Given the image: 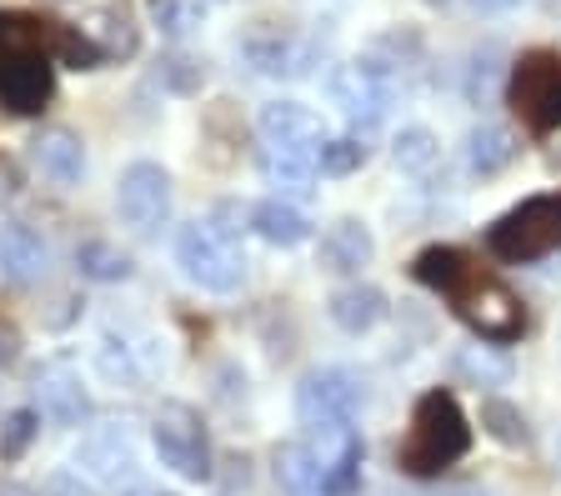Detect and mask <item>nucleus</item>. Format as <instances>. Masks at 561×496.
Returning a JSON list of instances; mask_svg holds the SVG:
<instances>
[{
    "mask_svg": "<svg viewBox=\"0 0 561 496\" xmlns=\"http://www.w3.org/2000/svg\"><path fill=\"white\" fill-rule=\"evenodd\" d=\"M411 276H416L426 291L446 296V301H451V311L467 321L471 331H477L481 342H491V346L522 342V331H526L522 296H516L512 286L502 281V276L481 272L467 251H456V246H426L416 261H411Z\"/></svg>",
    "mask_w": 561,
    "mask_h": 496,
    "instance_id": "1",
    "label": "nucleus"
},
{
    "mask_svg": "<svg viewBox=\"0 0 561 496\" xmlns=\"http://www.w3.org/2000/svg\"><path fill=\"white\" fill-rule=\"evenodd\" d=\"M56 91V21L0 11V106L35 116Z\"/></svg>",
    "mask_w": 561,
    "mask_h": 496,
    "instance_id": "2",
    "label": "nucleus"
},
{
    "mask_svg": "<svg viewBox=\"0 0 561 496\" xmlns=\"http://www.w3.org/2000/svg\"><path fill=\"white\" fill-rule=\"evenodd\" d=\"M471 451V422L451 391H426L411 406V426L397 447V466L407 476H442Z\"/></svg>",
    "mask_w": 561,
    "mask_h": 496,
    "instance_id": "3",
    "label": "nucleus"
},
{
    "mask_svg": "<svg viewBox=\"0 0 561 496\" xmlns=\"http://www.w3.org/2000/svg\"><path fill=\"white\" fill-rule=\"evenodd\" d=\"M175 266L186 276L196 291L206 296H231L245 286V272H251V261H245L241 241H236L231 226L221 221H191L175 231Z\"/></svg>",
    "mask_w": 561,
    "mask_h": 496,
    "instance_id": "4",
    "label": "nucleus"
},
{
    "mask_svg": "<svg viewBox=\"0 0 561 496\" xmlns=\"http://www.w3.org/2000/svg\"><path fill=\"white\" fill-rule=\"evenodd\" d=\"M486 251L506 266H531L561 251V191H541L516 201L486 226Z\"/></svg>",
    "mask_w": 561,
    "mask_h": 496,
    "instance_id": "5",
    "label": "nucleus"
},
{
    "mask_svg": "<svg viewBox=\"0 0 561 496\" xmlns=\"http://www.w3.org/2000/svg\"><path fill=\"white\" fill-rule=\"evenodd\" d=\"M362 402H366V387L346 367H311L296 381V422L311 437H341V431H351V422L362 416Z\"/></svg>",
    "mask_w": 561,
    "mask_h": 496,
    "instance_id": "6",
    "label": "nucleus"
},
{
    "mask_svg": "<svg viewBox=\"0 0 561 496\" xmlns=\"http://www.w3.org/2000/svg\"><path fill=\"white\" fill-rule=\"evenodd\" d=\"M327 95L356 130H371L397 106V71L376 56H356L327 76Z\"/></svg>",
    "mask_w": 561,
    "mask_h": 496,
    "instance_id": "7",
    "label": "nucleus"
},
{
    "mask_svg": "<svg viewBox=\"0 0 561 496\" xmlns=\"http://www.w3.org/2000/svg\"><path fill=\"white\" fill-rule=\"evenodd\" d=\"M95 371H101L111 387H146L165 371V342L156 326H140V321H111L95 342Z\"/></svg>",
    "mask_w": 561,
    "mask_h": 496,
    "instance_id": "8",
    "label": "nucleus"
},
{
    "mask_svg": "<svg viewBox=\"0 0 561 496\" xmlns=\"http://www.w3.org/2000/svg\"><path fill=\"white\" fill-rule=\"evenodd\" d=\"M151 447H156V461H161L165 472L181 476V482H210V472H216L206 422L186 402H165L151 416Z\"/></svg>",
    "mask_w": 561,
    "mask_h": 496,
    "instance_id": "9",
    "label": "nucleus"
},
{
    "mask_svg": "<svg viewBox=\"0 0 561 496\" xmlns=\"http://www.w3.org/2000/svg\"><path fill=\"white\" fill-rule=\"evenodd\" d=\"M175 186L161 161H130L116 176V221L136 237H156L171 221Z\"/></svg>",
    "mask_w": 561,
    "mask_h": 496,
    "instance_id": "10",
    "label": "nucleus"
},
{
    "mask_svg": "<svg viewBox=\"0 0 561 496\" xmlns=\"http://www.w3.org/2000/svg\"><path fill=\"white\" fill-rule=\"evenodd\" d=\"M512 111L537 136L561 130V56L557 50H526L512 66Z\"/></svg>",
    "mask_w": 561,
    "mask_h": 496,
    "instance_id": "11",
    "label": "nucleus"
},
{
    "mask_svg": "<svg viewBox=\"0 0 561 496\" xmlns=\"http://www.w3.org/2000/svg\"><path fill=\"white\" fill-rule=\"evenodd\" d=\"M70 466L85 476L91 486H130L136 482V441L121 422H105V426H91L76 451H70Z\"/></svg>",
    "mask_w": 561,
    "mask_h": 496,
    "instance_id": "12",
    "label": "nucleus"
},
{
    "mask_svg": "<svg viewBox=\"0 0 561 496\" xmlns=\"http://www.w3.org/2000/svg\"><path fill=\"white\" fill-rule=\"evenodd\" d=\"M236 50H241V60L256 76H306L316 60L311 41L291 36V31H280V25H271V21L251 25V31L236 41Z\"/></svg>",
    "mask_w": 561,
    "mask_h": 496,
    "instance_id": "13",
    "label": "nucleus"
},
{
    "mask_svg": "<svg viewBox=\"0 0 561 496\" xmlns=\"http://www.w3.org/2000/svg\"><path fill=\"white\" fill-rule=\"evenodd\" d=\"M25 161H31L35 176L60 191L85 181V141L70 126H41L31 141H25Z\"/></svg>",
    "mask_w": 561,
    "mask_h": 496,
    "instance_id": "14",
    "label": "nucleus"
},
{
    "mask_svg": "<svg viewBox=\"0 0 561 496\" xmlns=\"http://www.w3.org/2000/svg\"><path fill=\"white\" fill-rule=\"evenodd\" d=\"M256 136L266 146H291V151H321V141H327V126H321V116H316L311 106H301V101H291V95H280V101H266V106L256 111Z\"/></svg>",
    "mask_w": 561,
    "mask_h": 496,
    "instance_id": "15",
    "label": "nucleus"
},
{
    "mask_svg": "<svg viewBox=\"0 0 561 496\" xmlns=\"http://www.w3.org/2000/svg\"><path fill=\"white\" fill-rule=\"evenodd\" d=\"M35 412L46 416L50 426H85V416H91V391H85L81 371L76 367H46L41 377H35Z\"/></svg>",
    "mask_w": 561,
    "mask_h": 496,
    "instance_id": "16",
    "label": "nucleus"
},
{
    "mask_svg": "<svg viewBox=\"0 0 561 496\" xmlns=\"http://www.w3.org/2000/svg\"><path fill=\"white\" fill-rule=\"evenodd\" d=\"M50 272L46 237L25 221H0V281L5 286H35Z\"/></svg>",
    "mask_w": 561,
    "mask_h": 496,
    "instance_id": "17",
    "label": "nucleus"
},
{
    "mask_svg": "<svg viewBox=\"0 0 561 496\" xmlns=\"http://www.w3.org/2000/svg\"><path fill=\"white\" fill-rule=\"evenodd\" d=\"M371 256H376V237L371 226L356 221V216L331 221L321 231V241H316V266L327 276H356L362 266H371Z\"/></svg>",
    "mask_w": 561,
    "mask_h": 496,
    "instance_id": "18",
    "label": "nucleus"
},
{
    "mask_svg": "<svg viewBox=\"0 0 561 496\" xmlns=\"http://www.w3.org/2000/svg\"><path fill=\"white\" fill-rule=\"evenodd\" d=\"M327 316H331V326L346 331V336H366V331H376L391 316V301H386L381 286L351 281V286H341V291H331Z\"/></svg>",
    "mask_w": 561,
    "mask_h": 496,
    "instance_id": "19",
    "label": "nucleus"
},
{
    "mask_svg": "<svg viewBox=\"0 0 561 496\" xmlns=\"http://www.w3.org/2000/svg\"><path fill=\"white\" fill-rule=\"evenodd\" d=\"M461 155H467V171L481 181L502 176V171H512L516 155H522V141H516V130L496 126V120H481V126L467 130V146H461Z\"/></svg>",
    "mask_w": 561,
    "mask_h": 496,
    "instance_id": "20",
    "label": "nucleus"
},
{
    "mask_svg": "<svg viewBox=\"0 0 561 496\" xmlns=\"http://www.w3.org/2000/svg\"><path fill=\"white\" fill-rule=\"evenodd\" d=\"M256 165H261V181L276 186V196H286V201H306V196H311V181H316V155L311 151H291V146H266L261 141Z\"/></svg>",
    "mask_w": 561,
    "mask_h": 496,
    "instance_id": "21",
    "label": "nucleus"
},
{
    "mask_svg": "<svg viewBox=\"0 0 561 496\" xmlns=\"http://www.w3.org/2000/svg\"><path fill=\"white\" fill-rule=\"evenodd\" d=\"M245 221H251V231H256L261 241H271V246H301V241H311V216L301 211V201H286V196H271V201H256L251 211H245Z\"/></svg>",
    "mask_w": 561,
    "mask_h": 496,
    "instance_id": "22",
    "label": "nucleus"
},
{
    "mask_svg": "<svg viewBox=\"0 0 561 496\" xmlns=\"http://www.w3.org/2000/svg\"><path fill=\"white\" fill-rule=\"evenodd\" d=\"M271 472H276L280 492H291V496H321L327 451H316L311 441H280V447L271 451Z\"/></svg>",
    "mask_w": 561,
    "mask_h": 496,
    "instance_id": "23",
    "label": "nucleus"
},
{
    "mask_svg": "<svg viewBox=\"0 0 561 496\" xmlns=\"http://www.w3.org/2000/svg\"><path fill=\"white\" fill-rule=\"evenodd\" d=\"M76 276H81V281H95V286H121L136 276V261H130L116 241L91 237L76 246Z\"/></svg>",
    "mask_w": 561,
    "mask_h": 496,
    "instance_id": "24",
    "label": "nucleus"
},
{
    "mask_svg": "<svg viewBox=\"0 0 561 496\" xmlns=\"http://www.w3.org/2000/svg\"><path fill=\"white\" fill-rule=\"evenodd\" d=\"M391 165L411 181L436 176V165H442V141H436L426 126H407L397 141H391Z\"/></svg>",
    "mask_w": 561,
    "mask_h": 496,
    "instance_id": "25",
    "label": "nucleus"
},
{
    "mask_svg": "<svg viewBox=\"0 0 561 496\" xmlns=\"http://www.w3.org/2000/svg\"><path fill=\"white\" fill-rule=\"evenodd\" d=\"M362 457L366 447L356 441V431H341L336 451L327 457V472H321V496H351L356 482H362Z\"/></svg>",
    "mask_w": 561,
    "mask_h": 496,
    "instance_id": "26",
    "label": "nucleus"
},
{
    "mask_svg": "<svg viewBox=\"0 0 561 496\" xmlns=\"http://www.w3.org/2000/svg\"><path fill=\"white\" fill-rule=\"evenodd\" d=\"M481 431H486L496 447H526L531 441V426H526V416H522V406L516 402H506V396H486L481 402Z\"/></svg>",
    "mask_w": 561,
    "mask_h": 496,
    "instance_id": "27",
    "label": "nucleus"
},
{
    "mask_svg": "<svg viewBox=\"0 0 561 496\" xmlns=\"http://www.w3.org/2000/svg\"><path fill=\"white\" fill-rule=\"evenodd\" d=\"M81 31L105 50V60L111 56H136V21H130L126 11H116V5L95 11L91 25H81Z\"/></svg>",
    "mask_w": 561,
    "mask_h": 496,
    "instance_id": "28",
    "label": "nucleus"
},
{
    "mask_svg": "<svg viewBox=\"0 0 561 496\" xmlns=\"http://www.w3.org/2000/svg\"><path fill=\"white\" fill-rule=\"evenodd\" d=\"M371 161V146L362 136H327L321 151H316V171L321 176H351V171H362Z\"/></svg>",
    "mask_w": 561,
    "mask_h": 496,
    "instance_id": "29",
    "label": "nucleus"
},
{
    "mask_svg": "<svg viewBox=\"0 0 561 496\" xmlns=\"http://www.w3.org/2000/svg\"><path fill=\"white\" fill-rule=\"evenodd\" d=\"M41 422H46V416L35 412V406L5 412V422H0V461H21L25 451H31V441L41 437Z\"/></svg>",
    "mask_w": 561,
    "mask_h": 496,
    "instance_id": "30",
    "label": "nucleus"
},
{
    "mask_svg": "<svg viewBox=\"0 0 561 496\" xmlns=\"http://www.w3.org/2000/svg\"><path fill=\"white\" fill-rule=\"evenodd\" d=\"M201 15H206V0H156L151 5V21L165 36H186L191 25H201Z\"/></svg>",
    "mask_w": 561,
    "mask_h": 496,
    "instance_id": "31",
    "label": "nucleus"
},
{
    "mask_svg": "<svg viewBox=\"0 0 561 496\" xmlns=\"http://www.w3.org/2000/svg\"><path fill=\"white\" fill-rule=\"evenodd\" d=\"M496 76H502V56H496V46H486L481 56H471L467 66V81H461V91H467V101H491V91H496Z\"/></svg>",
    "mask_w": 561,
    "mask_h": 496,
    "instance_id": "32",
    "label": "nucleus"
},
{
    "mask_svg": "<svg viewBox=\"0 0 561 496\" xmlns=\"http://www.w3.org/2000/svg\"><path fill=\"white\" fill-rule=\"evenodd\" d=\"M161 81L171 85V91H181V95L201 91V81H206V60H191V56H165V60H161Z\"/></svg>",
    "mask_w": 561,
    "mask_h": 496,
    "instance_id": "33",
    "label": "nucleus"
},
{
    "mask_svg": "<svg viewBox=\"0 0 561 496\" xmlns=\"http://www.w3.org/2000/svg\"><path fill=\"white\" fill-rule=\"evenodd\" d=\"M15 356H21V336H15V326L0 321V367H15Z\"/></svg>",
    "mask_w": 561,
    "mask_h": 496,
    "instance_id": "34",
    "label": "nucleus"
},
{
    "mask_svg": "<svg viewBox=\"0 0 561 496\" xmlns=\"http://www.w3.org/2000/svg\"><path fill=\"white\" fill-rule=\"evenodd\" d=\"M471 11H481V15H502V11H516L522 0H467Z\"/></svg>",
    "mask_w": 561,
    "mask_h": 496,
    "instance_id": "35",
    "label": "nucleus"
},
{
    "mask_svg": "<svg viewBox=\"0 0 561 496\" xmlns=\"http://www.w3.org/2000/svg\"><path fill=\"white\" fill-rule=\"evenodd\" d=\"M0 496H41V492L25 486V482H15V476H5V482H0Z\"/></svg>",
    "mask_w": 561,
    "mask_h": 496,
    "instance_id": "36",
    "label": "nucleus"
},
{
    "mask_svg": "<svg viewBox=\"0 0 561 496\" xmlns=\"http://www.w3.org/2000/svg\"><path fill=\"white\" fill-rule=\"evenodd\" d=\"M146 496H181V492H146Z\"/></svg>",
    "mask_w": 561,
    "mask_h": 496,
    "instance_id": "37",
    "label": "nucleus"
},
{
    "mask_svg": "<svg viewBox=\"0 0 561 496\" xmlns=\"http://www.w3.org/2000/svg\"><path fill=\"white\" fill-rule=\"evenodd\" d=\"M426 5H446V0H426Z\"/></svg>",
    "mask_w": 561,
    "mask_h": 496,
    "instance_id": "38",
    "label": "nucleus"
}]
</instances>
